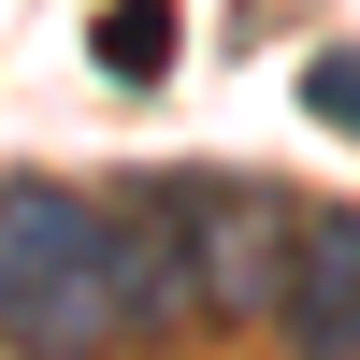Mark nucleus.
Here are the masks:
<instances>
[{"mask_svg": "<svg viewBox=\"0 0 360 360\" xmlns=\"http://www.w3.org/2000/svg\"><path fill=\"white\" fill-rule=\"evenodd\" d=\"M188 332V274H173L159 202H86L58 173H15L0 188V346L29 360H130Z\"/></svg>", "mask_w": 360, "mask_h": 360, "instance_id": "f257e3e1", "label": "nucleus"}, {"mask_svg": "<svg viewBox=\"0 0 360 360\" xmlns=\"http://www.w3.org/2000/svg\"><path fill=\"white\" fill-rule=\"evenodd\" d=\"M144 202H159V231H173L188 317H217V332H259V317L288 303L303 202H288L274 173H144Z\"/></svg>", "mask_w": 360, "mask_h": 360, "instance_id": "f03ea898", "label": "nucleus"}, {"mask_svg": "<svg viewBox=\"0 0 360 360\" xmlns=\"http://www.w3.org/2000/svg\"><path fill=\"white\" fill-rule=\"evenodd\" d=\"M288 360H360V217H303V259H288V303H274Z\"/></svg>", "mask_w": 360, "mask_h": 360, "instance_id": "7ed1b4c3", "label": "nucleus"}, {"mask_svg": "<svg viewBox=\"0 0 360 360\" xmlns=\"http://www.w3.org/2000/svg\"><path fill=\"white\" fill-rule=\"evenodd\" d=\"M173 44H188V15H173V0H101V15H86V58H101L115 86H159Z\"/></svg>", "mask_w": 360, "mask_h": 360, "instance_id": "20e7f679", "label": "nucleus"}, {"mask_svg": "<svg viewBox=\"0 0 360 360\" xmlns=\"http://www.w3.org/2000/svg\"><path fill=\"white\" fill-rule=\"evenodd\" d=\"M303 115L360 144V44H317V58H303Z\"/></svg>", "mask_w": 360, "mask_h": 360, "instance_id": "39448f33", "label": "nucleus"}]
</instances>
